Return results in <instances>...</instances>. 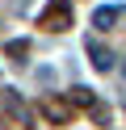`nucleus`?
I'll return each instance as SVG.
<instances>
[{"label":"nucleus","instance_id":"f03ea898","mask_svg":"<svg viewBox=\"0 0 126 130\" xmlns=\"http://www.w3.org/2000/svg\"><path fill=\"white\" fill-rule=\"evenodd\" d=\"M118 17H122L118 9H101V13H97V25H101V29H109V25H114Z\"/></svg>","mask_w":126,"mask_h":130},{"label":"nucleus","instance_id":"f257e3e1","mask_svg":"<svg viewBox=\"0 0 126 130\" xmlns=\"http://www.w3.org/2000/svg\"><path fill=\"white\" fill-rule=\"evenodd\" d=\"M88 55H92V67H97V71H109V67H114V55H109V46L88 42Z\"/></svg>","mask_w":126,"mask_h":130},{"label":"nucleus","instance_id":"7ed1b4c3","mask_svg":"<svg viewBox=\"0 0 126 130\" xmlns=\"http://www.w3.org/2000/svg\"><path fill=\"white\" fill-rule=\"evenodd\" d=\"M67 113H72V109H67V105H55V101H50V105H46V118H55V122H63V118H67Z\"/></svg>","mask_w":126,"mask_h":130},{"label":"nucleus","instance_id":"20e7f679","mask_svg":"<svg viewBox=\"0 0 126 130\" xmlns=\"http://www.w3.org/2000/svg\"><path fill=\"white\" fill-rule=\"evenodd\" d=\"M122 76H126V63H122Z\"/></svg>","mask_w":126,"mask_h":130}]
</instances>
